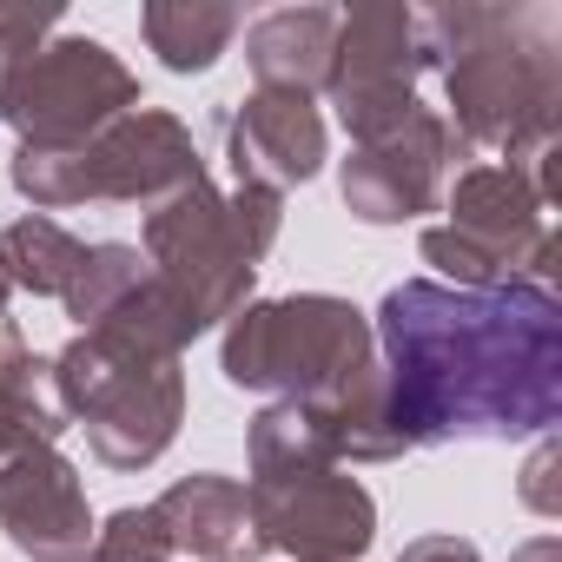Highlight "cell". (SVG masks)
<instances>
[{
    "mask_svg": "<svg viewBox=\"0 0 562 562\" xmlns=\"http://www.w3.org/2000/svg\"><path fill=\"white\" fill-rule=\"evenodd\" d=\"M371 338L397 450L516 443L562 424V299L542 285L450 292L404 278L384 292Z\"/></svg>",
    "mask_w": 562,
    "mask_h": 562,
    "instance_id": "obj_1",
    "label": "cell"
},
{
    "mask_svg": "<svg viewBox=\"0 0 562 562\" xmlns=\"http://www.w3.org/2000/svg\"><path fill=\"white\" fill-rule=\"evenodd\" d=\"M424 67L443 74V120L503 166L555 159L562 126V14L542 0H437L417 8Z\"/></svg>",
    "mask_w": 562,
    "mask_h": 562,
    "instance_id": "obj_2",
    "label": "cell"
},
{
    "mask_svg": "<svg viewBox=\"0 0 562 562\" xmlns=\"http://www.w3.org/2000/svg\"><path fill=\"white\" fill-rule=\"evenodd\" d=\"M218 371L232 391H271L318 411L351 404L378 371L371 312L338 292H292V299H251L225 318Z\"/></svg>",
    "mask_w": 562,
    "mask_h": 562,
    "instance_id": "obj_3",
    "label": "cell"
},
{
    "mask_svg": "<svg viewBox=\"0 0 562 562\" xmlns=\"http://www.w3.org/2000/svg\"><path fill=\"white\" fill-rule=\"evenodd\" d=\"M555 159L542 166H463L443 225L417 238L424 265L450 292H509V285H542L555 292Z\"/></svg>",
    "mask_w": 562,
    "mask_h": 562,
    "instance_id": "obj_4",
    "label": "cell"
},
{
    "mask_svg": "<svg viewBox=\"0 0 562 562\" xmlns=\"http://www.w3.org/2000/svg\"><path fill=\"white\" fill-rule=\"evenodd\" d=\"M60 411L87 430L106 470H146L172 450L186 424V371L179 358H139L113 331H74L54 358Z\"/></svg>",
    "mask_w": 562,
    "mask_h": 562,
    "instance_id": "obj_5",
    "label": "cell"
},
{
    "mask_svg": "<svg viewBox=\"0 0 562 562\" xmlns=\"http://www.w3.org/2000/svg\"><path fill=\"white\" fill-rule=\"evenodd\" d=\"M133 106H146L139 100V74L106 41L54 34L21 67V80L8 87L0 120L21 133V146H87Z\"/></svg>",
    "mask_w": 562,
    "mask_h": 562,
    "instance_id": "obj_6",
    "label": "cell"
},
{
    "mask_svg": "<svg viewBox=\"0 0 562 562\" xmlns=\"http://www.w3.org/2000/svg\"><path fill=\"white\" fill-rule=\"evenodd\" d=\"M139 251H146L153 278H159L172 299H186V312H192L205 331L251 305L258 265H251L245 245L232 238L225 192H218L212 179H199V186L172 192L166 205H153L146 225H139Z\"/></svg>",
    "mask_w": 562,
    "mask_h": 562,
    "instance_id": "obj_7",
    "label": "cell"
},
{
    "mask_svg": "<svg viewBox=\"0 0 562 562\" xmlns=\"http://www.w3.org/2000/svg\"><path fill=\"white\" fill-rule=\"evenodd\" d=\"M424 41H417V8L404 0H364L338 14V47H331V80L325 100L338 106L351 146H371L397 133L417 113V80H424Z\"/></svg>",
    "mask_w": 562,
    "mask_h": 562,
    "instance_id": "obj_8",
    "label": "cell"
},
{
    "mask_svg": "<svg viewBox=\"0 0 562 562\" xmlns=\"http://www.w3.org/2000/svg\"><path fill=\"white\" fill-rule=\"evenodd\" d=\"M245 516L251 549H271L285 562H364L378 542V496L345 470L245 483Z\"/></svg>",
    "mask_w": 562,
    "mask_h": 562,
    "instance_id": "obj_9",
    "label": "cell"
},
{
    "mask_svg": "<svg viewBox=\"0 0 562 562\" xmlns=\"http://www.w3.org/2000/svg\"><path fill=\"white\" fill-rule=\"evenodd\" d=\"M463 153L470 146L450 133V120L437 106H417L397 133L371 139V146H351V159L338 172V192H345L351 218H364V225H411V218L437 212L443 172Z\"/></svg>",
    "mask_w": 562,
    "mask_h": 562,
    "instance_id": "obj_10",
    "label": "cell"
},
{
    "mask_svg": "<svg viewBox=\"0 0 562 562\" xmlns=\"http://www.w3.org/2000/svg\"><path fill=\"white\" fill-rule=\"evenodd\" d=\"M0 536L27 562H87L93 503L60 443H34L0 457Z\"/></svg>",
    "mask_w": 562,
    "mask_h": 562,
    "instance_id": "obj_11",
    "label": "cell"
},
{
    "mask_svg": "<svg viewBox=\"0 0 562 562\" xmlns=\"http://www.w3.org/2000/svg\"><path fill=\"white\" fill-rule=\"evenodd\" d=\"M87 166H93V199L139 205V212H153L172 192H186V186L205 179L192 126L179 113H166V106L120 113L100 139H87Z\"/></svg>",
    "mask_w": 562,
    "mask_h": 562,
    "instance_id": "obj_12",
    "label": "cell"
},
{
    "mask_svg": "<svg viewBox=\"0 0 562 562\" xmlns=\"http://www.w3.org/2000/svg\"><path fill=\"white\" fill-rule=\"evenodd\" d=\"M225 159L238 179L271 186V192H292L312 186L331 159V126L318 113V100L299 93H265L251 87L232 113H225Z\"/></svg>",
    "mask_w": 562,
    "mask_h": 562,
    "instance_id": "obj_13",
    "label": "cell"
},
{
    "mask_svg": "<svg viewBox=\"0 0 562 562\" xmlns=\"http://www.w3.org/2000/svg\"><path fill=\"white\" fill-rule=\"evenodd\" d=\"M159 529L172 536V555L192 562H251V516H245V483L225 470H192L166 496H153Z\"/></svg>",
    "mask_w": 562,
    "mask_h": 562,
    "instance_id": "obj_14",
    "label": "cell"
},
{
    "mask_svg": "<svg viewBox=\"0 0 562 562\" xmlns=\"http://www.w3.org/2000/svg\"><path fill=\"white\" fill-rule=\"evenodd\" d=\"M331 47H338V14L331 8H271L265 21L245 27V60L265 93H299L318 100L331 80Z\"/></svg>",
    "mask_w": 562,
    "mask_h": 562,
    "instance_id": "obj_15",
    "label": "cell"
},
{
    "mask_svg": "<svg viewBox=\"0 0 562 562\" xmlns=\"http://www.w3.org/2000/svg\"><path fill=\"white\" fill-rule=\"evenodd\" d=\"M67 430H74V417L60 411L54 364L27 351L14 318H0V457L34 450V443H60Z\"/></svg>",
    "mask_w": 562,
    "mask_h": 562,
    "instance_id": "obj_16",
    "label": "cell"
},
{
    "mask_svg": "<svg viewBox=\"0 0 562 562\" xmlns=\"http://www.w3.org/2000/svg\"><path fill=\"white\" fill-rule=\"evenodd\" d=\"M245 457H251V483L312 476V470H345V463H338L331 417H325L318 404H299V397H271V404L251 417Z\"/></svg>",
    "mask_w": 562,
    "mask_h": 562,
    "instance_id": "obj_17",
    "label": "cell"
},
{
    "mask_svg": "<svg viewBox=\"0 0 562 562\" xmlns=\"http://www.w3.org/2000/svg\"><path fill=\"white\" fill-rule=\"evenodd\" d=\"M238 27L245 21L225 0H146L139 8V34L166 74H212L218 54L238 41Z\"/></svg>",
    "mask_w": 562,
    "mask_h": 562,
    "instance_id": "obj_18",
    "label": "cell"
},
{
    "mask_svg": "<svg viewBox=\"0 0 562 562\" xmlns=\"http://www.w3.org/2000/svg\"><path fill=\"white\" fill-rule=\"evenodd\" d=\"M80 258H87V238H74L47 212H27L0 232V271H8L14 292H34V299H67Z\"/></svg>",
    "mask_w": 562,
    "mask_h": 562,
    "instance_id": "obj_19",
    "label": "cell"
},
{
    "mask_svg": "<svg viewBox=\"0 0 562 562\" xmlns=\"http://www.w3.org/2000/svg\"><path fill=\"white\" fill-rule=\"evenodd\" d=\"M153 278V265H146V251L139 245H126V238H100V245H87V258H80V271H74V285H67V318L80 325V331H93L100 318H113L139 285Z\"/></svg>",
    "mask_w": 562,
    "mask_h": 562,
    "instance_id": "obj_20",
    "label": "cell"
},
{
    "mask_svg": "<svg viewBox=\"0 0 562 562\" xmlns=\"http://www.w3.org/2000/svg\"><path fill=\"white\" fill-rule=\"evenodd\" d=\"M8 179H14V192H21L34 212H74V205L93 199L87 146H14Z\"/></svg>",
    "mask_w": 562,
    "mask_h": 562,
    "instance_id": "obj_21",
    "label": "cell"
},
{
    "mask_svg": "<svg viewBox=\"0 0 562 562\" xmlns=\"http://www.w3.org/2000/svg\"><path fill=\"white\" fill-rule=\"evenodd\" d=\"M87 562H172V536L159 529L153 503H126L106 522H93Z\"/></svg>",
    "mask_w": 562,
    "mask_h": 562,
    "instance_id": "obj_22",
    "label": "cell"
},
{
    "mask_svg": "<svg viewBox=\"0 0 562 562\" xmlns=\"http://www.w3.org/2000/svg\"><path fill=\"white\" fill-rule=\"evenodd\" d=\"M225 218H232V238L245 245V258L265 265V251L278 245V232H285V192L238 179V186L225 192Z\"/></svg>",
    "mask_w": 562,
    "mask_h": 562,
    "instance_id": "obj_23",
    "label": "cell"
},
{
    "mask_svg": "<svg viewBox=\"0 0 562 562\" xmlns=\"http://www.w3.org/2000/svg\"><path fill=\"white\" fill-rule=\"evenodd\" d=\"M60 34V14L47 8H0V106H8V87L21 80V67Z\"/></svg>",
    "mask_w": 562,
    "mask_h": 562,
    "instance_id": "obj_24",
    "label": "cell"
},
{
    "mask_svg": "<svg viewBox=\"0 0 562 562\" xmlns=\"http://www.w3.org/2000/svg\"><path fill=\"white\" fill-rule=\"evenodd\" d=\"M522 503L536 516H562V496H555V437H536V457L522 470Z\"/></svg>",
    "mask_w": 562,
    "mask_h": 562,
    "instance_id": "obj_25",
    "label": "cell"
},
{
    "mask_svg": "<svg viewBox=\"0 0 562 562\" xmlns=\"http://www.w3.org/2000/svg\"><path fill=\"white\" fill-rule=\"evenodd\" d=\"M397 562H483V555L470 536H417V542H404Z\"/></svg>",
    "mask_w": 562,
    "mask_h": 562,
    "instance_id": "obj_26",
    "label": "cell"
},
{
    "mask_svg": "<svg viewBox=\"0 0 562 562\" xmlns=\"http://www.w3.org/2000/svg\"><path fill=\"white\" fill-rule=\"evenodd\" d=\"M509 562H562V542L555 536H529L522 549H509Z\"/></svg>",
    "mask_w": 562,
    "mask_h": 562,
    "instance_id": "obj_27",
    "label": "cell"
},
{
    "mask_svg": "<svg viewBox=\"0 0 562 562\" xmlns=\"http://www.w3.org/2000/svg\"><path fill=\"white\" fill-rule=\"evenodd\" d=\"M8 299H14V285H8V271H0V318H8Z\"/></svg>",
    "mask_w": 562,
    "mask_h": 562,
    "instance_id": "obj_28",
    "label": "cell"
}]
</instances>
